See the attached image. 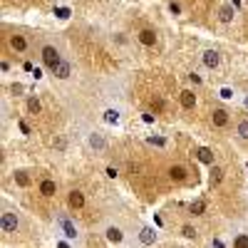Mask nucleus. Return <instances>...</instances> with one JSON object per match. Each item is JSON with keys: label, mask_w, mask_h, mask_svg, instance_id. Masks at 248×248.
<instances>
[{"label": "nucleus", "mask_w": 248, "mask_h": 248, "mask_svg": "<svg viewBox=\"0 0 248 248\" xmlns=\"http://www.w3.org/2000/svg\"><path fill=\"white\" fill-rule=\"evenodd\" d=\"M0 229H3V233H15L20 229V218L15 211H3L0 214Z\"/></svg>", "instance_id": "obj_1"}, {"label": "nucleus", "mask_w": 248, "mask_h": 248, "mask_svg": "<svg viewBox=\"0 0 248 248\" xmlns=\"http://www.w3.org/2000/svg\"><path fill=\"white\" fill-rule=\"evenodd\" d=\"M102 236H105V241H109L112 246H122L124 243V231L119 229V226H114V223H105Z\"/></svg>", "instance_id": "obj_2"}, {"label": "nucleus", "mask_w": 248, "mask_h": 248, "mask_svg": "<svg viewBox=\"0 0 248 248\" xmlns=\"http://www.w3.org/2000/svg\"><path fill=\"white\" fill-rule=\"evenodd\" d=\"M189 79L194 82V85H201V82H203V79H201V77H199L196 72H191V75H189Z\"/></svg>", "instance_id": "obj_30"}, {"label": "nucleus", "mask_w": 248, "mask_h": 248, "mask_svg": "<svg viewBox=\"0 0 248 248\" xmlns=\"http://www.w3.org/2000/svg\"><path fill=\"white\" fill-rule=\"evenodd\" d=\"M236 134H238V139H246V141H248V117H246V119H238Z\"/></svg>", "instance_id": "obj_20"}, {"label": "nucleus", "mask_w": 248, "mask_h": 248, "mask_svg": "<svg viewBox=\"0 0 248 248\" xmlns=\"http://www.w3.org/2000/svg\"><path fill=\"white\" fill-rule=\"evenodd\" d=\"M50 75H52L55 79H70V75H72V65H70V60H60L55 67H50Z\"/></svg>", "instance_id": "obj_4"}, {"label": "nucleus", "mask_w": 248, "mask_h": 248, "mask_svg": "<svg viewBox=\"0 0 248 248\" xmlns=\"http://www.w3.org/2000/svg\"><path fill=\"white\" fill-rule=\"evenodd\" d=\"M211 122H214V127H218V129H223V127H229V112L226 109H214L211 112Z\"/></svg>", "instance_id": "obj_9"}, {"label": "nucleus", "mask_w": 248, "mask_h": 248, "mask_svg": "<svg viewBox=\"0 0 248 248\" xmlns=\"http://www.w3.org/2000/svg\"><path fill=\"white\" fill-rule=\"evenodd\" d=\"M139 43H141L144 47L156 45V32H154V30H141V32H139Z\"/></svg>", "instance_id": "obj_17"}, {"label": "nucleus", "mask_w": 248, "mask_h": 248, "mask_svg": "<svg viewBox=\"0 0 248 248\" xmlns=\"http://www.w3.org/2000/svg\"><path fill=\"white\" fill-rule=\"evenodd\" d=\"M57 223H60L62 233H65V238H70V241H77V238H79V231H77V226H75V221H72V218L57 216Z\"/></svg>", "instance_id": "obj_3"}, {"label": "nucleus", "mask_w": 248, "mask_h": 248, "mask_svg": "<svg viewBox=\"0 0 248 248\" xmlns=\"http://www.w3.org/2000/svg\"><path fill=\"white\" fill-rule=\"evenodd\" d=\"M203 211H206V201H203V199H196V201L189 203V214H191V216H201Z\"/></svg>", "instance_id": "obj_18"}, {"label": "nucleus", "mask_w": 248, "mask_h": 248, "mask_svg": "<svg viewBox=\"0 0 248 248\" xmlns=\"http://www.w3.org/2000/svg\"><path fill=\"white\" fill-rule=\"evenodd\" d=\"M10 47L15 52H25L28 50V37L25 35H10Z\"/></svg>", "instance_id": "obj_14"}, {"label": "nucleus", "mask_w": 248, "mask_h": 248, "mask_svg": "<svg viewBox=\"0 0 248 248\" xmlns=\"http://www.w3.org/2000/svg\"><path fill=\"white\" fill-rule=\"evenodd\" d=\"M40 57H43V65H45V67H55L57 62L62 60L55 45H45V47H43V52H40Z\"/></svg>", "instance_id": "obj_5"}, {"label": "nucleus", "mask_w": 248, "mask_h": 248, "mask_svg": "<svg viewBox=\"0 0 248 248\" xmlns=\"http://www.w3.org/2000/svg\"><path fill=\"white\" fill-rule=\"evenodd\" d=\"M218 97H221V99H231V97H233V90H231V87H221V90H218Z\"/></svg>", "instance_id": "obj_27"}, {"label": "nucleus", "mask_w": 248, "mask_h": 248, "mask_svg": "<svg viewBox=\"0 0 248 248\" xmlns=\"http://www.w3.org/2000/svg\"><path fill=\"white\" fill-rule=\"evenodd\" d=\"M233 248H248V233H236L233 236Z\"/></svg>", "instance_id": "obj_24"}, {"label": "nucleus", "mask_w": 248, "mask_h": 248, "mask_svg": "<svg viewBox=\"0 0 248 248\" xmlns=\"http://www.w3.org/2000/svg\"><path fill=\"white\" fill-rule=\"evenodd\" d=\"M209 179H211V184H214V186H218V184H221V179H223V169H221V167H211Z\"/></svg>", "instance_id": "obj_23"}, {"label": "nucleus", "mask_w": 248, "mask_h": 248, "mask_svg": "<svg viewBox=\"0 0 248 248\" xmlns=\"http://www.w3.org/2000/svg\"><path fill=\"white\" fill-rule=\"evenodd\" d=\"M105 122H107V124H119V114H117L114 109H107V112H105Z\"/></svg>", "instance_id": "obj_25"}, {"label": "nucleus", "mask_w": 248, "mask_h": 248, "mask_svg": "<svg viewBox=\"0 0 248 248\" xmlns=\"http://www.w3.org/2000/svg\"><path fill=\"white\" fill-rule=\"evenodd\" d=\"M147 144H152V147H159V149H164V147H169V141L164 139V137H147Z\"/></svg>", "instance_id": "obj_22"}, {"label": "nucleus", "mask_w": 248, "mask_h": 248, "mask_svg": "<svg viewBox=\"0 0 248 248\" xmlns=\"http://www.w3.org/2000/svg\"><path fill=\"white\" fill-rule=\"evenodd\" d=\"M13 179H15V184L20 186V189H28V186L32 184V176H30V171H25V169H17V171L13 174Z\"/></svg>", "instance_id": "obj_12"}, {"label": "nucleus", "mask_w": 248, "mask_h": 248, "mask_svg": "<svg viewBox=\"0 0 248 248\" xmlns=\"http://www.w3.org/2000/svg\"><path fill=\"white\" fill-rule=\"evenodd\" d=\"M137 238H139L141 246H154V243L159 241V233H156V229H152V226H141L139 233H137Z\"/></svg>", "instance_id": "obj_6"}, {"label": "nucleus", "mask_w": 248, "mask_h": 248, "mask_svg": "<svg viewBox=\"0 0 248 248\" xmlns=\"http://www.w3.org/2000/svg\"><path fill=\"white\" fill-rule=\"evenodd\" d=\"M201 65L209 67V70L221 67V55H218L216 50H203V52H201Z\"/></svg>", "instance_id": "obj_7"}, {"label": "nucleus", "mask_w": 248, "mask_h": 248, "mask_svg": "<svg viewBox=\"0 0 248 248\" xmlns=\"http://www.w3.org/2000/svg\"><path fill=\"white\" fill-rule=\"evenodd\" d=\"M233 13H236V8L233 5H229V3H226V5H221L218 8V23H231V20H233Z\"/></svg>", "instance_id": "obj_15"}, {"label": "nucleus", "mask_w": 248, "mask_h": 248, "mask_svg": "<svg viewBox=\"0 0 248 248\" xmlns=\"http://www.w3.org/2000/svg\"><path fill=\"white\" fill-rule=\"evenodd\" d=\"M57 248H72V246H70V243H65V241H60V243H57Z\"/></svg>", "instance_id": "obj_32"}, {"label": "nucleus", "mask_w": 248, "mask_h": 248, "mask_svg": "<svg viewBox=\"0 0 248 248\" xmlns=\"http://www.w3.org/2000/svg\"><path fill=\"white\" fill-rule=\"evenodd\" d=\"M141 122H144V124H154V114H147V112H144V114H141Z\"/></svg>", "instance_id": "obj_29"}, {"label": "nucleus", "mask_w": 248, "mask_h": 248, "mask_svg": "<svg viewBox=\"0 0 248 248\" xmlns=\"http://www.w3.org/2000/svg\"><path fill=\"white\" fill-rule=\"evenodd\" d=\"M179 102H181L184 109H194V107H196V94H194L191 90H184V92L179 94Z\"/></svg>", "instance_id": "obj_13"}, {"label": "nucleus", "mask_w": 248, "mask_h": 248, "mask_svg": "<svg viewBox=\"0 0 248 248\" xmlns=\"http://www.w3.org/2000/svg\"><path fill=\"white\" fill-rule=\"evenodd\" d=\"M87 144H90V149L102 152V149L107 147V137L102 134V132H90V134H87Z\"/></svg>", "instance_id": "obj_8"}, {"label": "nucleus", "mask_w": 248, "mask_h": 248, "mask_svg": "<svg viewBox=\"0 0 248 248\" xmlns=\"http://www.w3.org/2000/svg\"><path fill=\"white\" fill-rule=\"evenodd\" d=\"M243 107H246V109H248V94H246V97H243Z\"/></svg>", "instance_id": "obj_33"}, {"label": "nucleus", "mask_w": 248, "mask_h": 248, "mask_svg": "<svg viewBox=\"0 0 248 248\" xmlns=\"http://www.w3.org/2000/svg\"><path fill=\"white\" fill-rule=\"evenodd\" d=\"M55 191H57V184L52 179H43V184H40V194H43L45 199H50V196H55Z\"/></svg>", "instance_id": "obj_16"}, {"label": "nucleus", "mask_w": 248, "mask_h": 248, "mask_svg": "<svg viewBox=\"0 0 248 248\" xmlns=\"http://www.w3.org/2000/svg\"><path fill=\"white\" fill-rule=\"evenodd\" d=\"M196 159L203 164V167H214V152L209 147H199L196 149Z\"/></svg>", "instance_id": "obj_11"}, {"label": "nucleus", "mask_w": 248, "mask_h": 248, "mask_svg": "<svg viewBox=\"0 0 248 248\" xmlns=\"http://www.w3.org/2000/svg\"><path fill=\"white\" fill-rule=\"evenodd\" d=\"M169 179H174V181H184V179H189V171H186L184 167H171V169H169Z\"/></svg>", "instance_id": "obj_19"}, {"label": "nucleus", "mask_w": 248, "mask_h": 248, "mask_svg": "<svg viewBox=\"0 0 248 248\" xmlns=\"http://www.w3.org/2000/svg\"><path fill=\"white\" fill-rule=\"evenodd\" d=\"M181 233H184L186 238H196V229H194V226H189V223H186L184 229H181Z\"/></svg>", "instance_id": "obj_26"}, {"label": "nucleus", "mask_w": 248, "mask_h": 248, "mask_svg": "<svg viewBox=\"0 0 248 248\" xmlns=\"http://www.w3.org/2000/svg\"><path fill=\"white\" fill-rule=\"evenodd\" d=\"M67 203H70V209H82V206H85V194L79 189H72L67 194Z\"/></svg>", "instance_id": "obj_10"}, {"label": "nucleus", "mask_w": 248, "mask_h": 248, "mask_svg": "<svg viewBox=\"0 0 248 248\" xmlns=\"http://www.w3.org/2000/svg\"><path fill=\"white\" fill-rule=\"evenodd\" d=\"M28 112L30 114H40V112H43V105H40L37 97H28Z\"/></svg>", "instance_id": "obj_21"}, {"label": "nucleus", "mask_w": 248, "mask_h": 248, "mask_svg": "<svg viewBox=\"0 0 248 248\" xmlns=\"http://www.w3.org/2000/svg\"><path fill=\"white\" fill-rule=\"evenodd\" d=\"M55 13H57V17H70V15H72V13H70V8H57Z\"/></svg>", "instance_id": "obj_28"}, {"label": "nucleus", "mask_w": 248, "mask_h": 248, "mask_svg": "<svg viewBox=\"0 0 248 248\" xmlns=\"http://www.w3.org/2000/svg\"><path fill=\"white\" fill-rule=\"evenodd\" d=\"M55 147H57V149H65V141H62V137L55 139Z\"/></svg>", "instance_id": "obj_31"}]
</instances>
